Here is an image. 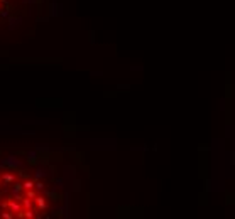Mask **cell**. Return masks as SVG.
<instances>
[{
  "instance_id": "cell-1",
  "label": "cell",
  "mask_w": 235,
  "mask_h": 219,
  "mask_svg": "<svg viewBox=\"0 0 235 219\" xmlns=\"http://www.w3.org/2000/svg\"><path fill=\"white\" fill-rule=\"evenodd\" d=\"M2 165L4 167H10V169H15V167H20V162L17 160L15 157H9L7 160H4L2 162Z\"/></svg>"
},
{
  "instance_id": "cell-2",
  "label": "cell",
  "mask_w": 235,
  "mask_h": 219,
  "mask_svg": "<svg viewBox=\"0 0 235 219\" xmlns=\"http://www.w3.org/2000/svg\"><path fill=\"white\" fill-rule=\"evenodd\" d=\"M7 207L10 209V211H14V212H20V211H24L22 204H19V202L12 201V199H9V201H7Z\"/></svg>"
},
{
  "instance_id": "cell-3",
  "label": "cell",
  "mask_w": 235,
  "mask_h": 219,
  "mask_svg": "<svg viewBox=\"0 0 235 219\" xmlns=\"http://www.w3.org/2000/svg\"><path fill=\"white\" fill-rule=\"evenodd\" d=\"M2 180L7 182V184H12V182H15V175L14 174H4L2 175Z\"/></svg>"
},
{
  "instance_id": "cell-4",
  "label": "cell",
  "mask_w": 235,
  "mask_h": 219,
  "mask_svg": "<svg viewBox=\"0 0 235 219\" xmlns=\"http://www.w3.org/2000/svg\"><path fill=\"white\" fill-rule=\"evenodd\" d=\"M0 216H2L4 219H12V217H14V214H12V212H2Z\"/></svg>"
}]
</instances>
